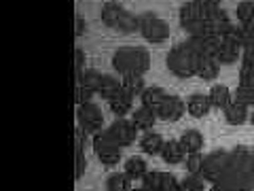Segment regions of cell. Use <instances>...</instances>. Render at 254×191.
Wrapping results in <instances>:
<instances>
[{"label": "cell", "mask_w": 254, "mask_h": 191, "mask_svg": "<svg viewBox=\"0 0 254 191\" xmlns=\"http://www.w3.org/2000/svg\"><path fill=\"white\" fill-rule=\"evenodd\" d=\"M142 187H146L148 191H172L180 187V181L170 172L153 170L146 172V177L142 179Z\"/></svg>", "instance_id": "cell-8"}, {"label": "cell", "mask_w": 254, "mask_h": 191, "mask_svg": "<svg viewBox=\"0 0 254 191\" xmlns=\"http://www.w3.org/2000/svg\"><path fill=\"white\" fill-rule=\"evenodd\" d=\"M190 41V45L195 47V51L199 53V55H216V51H218V45H220V36H216V34H197V36H190L189 38Z\"/></svg>", "instance_id": "cell-13"}, {"label": "cell", "mask_w": 254, "mask_h": 191, "mask_svg": "<svg viewBox=\"0 0 254 191\" xmlns=\"http://www.w3.org/2000/svg\"><path fill=\"white\" fill-rule=\"evenodd\" d=\"M123 87H121V81L115 77H110V75H102V83H100V90H98V96H102L106 102L113 98V96H117L119 92H121Z\"/></svg>", "instance_id": "cell-26"}, {"label": "cell", "mask_w": 254, "mask_h": 191, "mask_svg": "<svg viewBox=\"0 0 254 191\" xmlns=\"http://www.w3.org/2000/svg\"><path fill=\"white\" fill-rule=\"evenodd\" d=\"M208 98H210L212 108L225 110L233 102V94H231V90H229L227 85H212V90L208 92Z\"/></svg>", "instance_id": "cell-14"}, {"label": "cell", "mask_w": 254, "mask_h": 191, "mask_svg": "<svg viewBox=\"0 0 254 191\" xmlns=\"http://www.w3.org/2000/svg\"><path fill=\"white\" fill-rule=\"evenodd\" d=\"M93 94H95V92H91L89 87H85V85H81V83H76V90H74V102H76L78 106H81V104H87V102H91Z\"/></svg>", "instance_id": "cell-36"}, {"label": "cell", "mask_w": 254, "mask_h": 191, "mask_svg": "<svg viewBox=\"0 0 254 191\" xmlns=\"http://www.w3.org/2000/svg\"><path fill=\"white\" fill-rule=\"evenodd\" d=\"M185 110H187V104L182 102V98H178V96H174L170 94L168 96V100H165V104L163 108L159 110V119H163V121H178V119L185 115Z\"/></svg>", "instance_id": "cell-12"}, {"label": "cell", "mask_w": 254, "mask_h": 191, "mask_svg": "<svg viewBox=\"0 0 254 191\" xmlns=\"http://www.w3.org/2000/svg\"><path fill=\"white\" fill-rule=\"evenodd\" d=\"M163 145H165V140L161 134H157V132H144V136L140 138V149L144 151L146 155H161Z\"/></svg>", "instance_id": "cell-20"}, {"label": "cell", "mask_w": 254, "mask_h": 191, "mask_svg": "<svg viewBox=\"0 0 254 191\" xmlns=\"http://www.w3.org/2000/svg\"><path fill=\"white\" fill-rule=\"evenodd\" d=\"M121 87H123V92L125 94H129L131 98H136V96H142L146 90V85H144V77L142 75H125L121 79Z\"/></svg>", "instance_id": "cell-23"}, {"label": "cell", "mask_w": 254, "mask_h": 191, "mask_svg": "<svg viewBox=\"0 0 254 191\" xmlns=\"http://www.w3.org/2000/svg\"><path fill=\"white\" fill-rule=\"evenodd\" d=\"M210 98H208V94H193V96H189V100H187V110L193 117H205L210 113Z\"/></svg>", "instance_id": "cell-15"}, {"label": "cell", "mask_w": 254, "mask_h": 191, "mask_svg": "<svg viewBox=\"0 0 254 191\" xmlns=\"http://www.w3.org/2000/svg\"><path fill=\"white\" fill-rule=\"evenodd\" d=\"M237 43L242 49H248L254 45V23H240L237 26Z\"/></svg>", "instance_id": "cell-29"}, {"label": "cell", "mask_w": 254, "mask_h": 191, "mask_svg": "<svg viewBox=\"0 0 254 191\" xmlns=\"http://www.w3.org/2000/svg\"><path fill=\"white\" fill-rule=\"evenodd\" d=\"M78 83L85 85V87H89L91 92L98 94V90H100V83H102V73H98V70H93V68L85 70V75H83V79H81V81H78Z\"/></svg>", "instance_id": "cell-32"}, {"label": "cell", "mask_w": 254, "mask_h": 191, "mask_svg": "<svg viewBox=\"0 0 254 191\" xmlns=\"http://www.w3.org/2000/svg\"><path fill=\"white\" fill-rule=\"evenodd\" d=\"M117 32H121V34H133V32H140V21H138V15H133L129 11H123L121 19L117 23Z\"/></svg>", "instance_id": "cell-28"}, {"label": "cell", "mask_w": 254, "mask_h": 191, "mask_svg": "<svg viewBox=\"0 0 254 191\" xmlns=\"http://www.w3.org/2000/svg\"><path fill=\"white\" fill-rule=\"evenodd\" d=\"M233 100L240 102V104H244V106H254V87L237 85V90L233 92Z\"/></svg>", "instance_id": "cell-30"}, {"label": "cell", "mask_w": 254, "mask_h": 191, "mask_svg": "<svg viewBox=\"0 0 254 191\" xmlns=\"http://www.w3.org/2000/svg\"><path fill=\"white\" fill-rule=\"evenodd\" d=\"M180 191H203V179L199 174H189L180 181Z\"/></svg>", "instance_id": "cell-33"}, {"label": "cell", "mask_w": 254, "mask_h": 191, "mask_svg": "<svg viewBox=\"0 0 254 191\" xmlns=\"http://www.w3.org/2000/svg\"><path fill=\"white\" fill-rule=\"evenodd\" d=\"M131 104H133V98L129 94H125L123 90L108 100V106L117 117H125L127 113H131Z\"/></svg>", "instance_id": "cell-21"}, {"label": "cell", "mask_w": 254, "mask_h": 191, "mask_svg": "<svg viewBox=\"0 0 254 191\" xmlns=\"http://www.w3.org/2000/svg\"><path fill=\"white\" fill-rule=\"evenodd\" d=\"M180 145L185 149V153H199L203 149V136L199 130H187L185 134L180 136Z\"/></svg>", "instance_id": "cell-22"}, {"label": "cell", "mask_w": 254, "mask_h": 191, "mask_svg": "<svg viewBox=\"0 0 254 191\" xmlns=\"http://www.w3.org/2000/svg\"><path fill=\"white\" fill-rule=\"evenodd\" d=\"M250 121H252V125H254V113H252V115H250Z\"/></svg>", "instance_id": "cell-43"}, {"label": "cell", "mask_w": 254, "mask_h": 191, "mask_svg": "<svg viewBox=\"0 0 254 191\" xmlns=\"http://www.w3.org/2000/svg\"><path fill=\"white\" fill-rule=\"evenodd\" d=\"M140 21V34L148 43H165L170 38V26L153 11H144L138 15Z\"/></svg>", "instance_id": "cell-4"}, {"label": "cell", "mask_w": 254, "mask_h": 191, "mask_svg": "<svg viewBox=\"0 0 254 191\" xmlns=\"http://www.w3.org/2000/svg\"><path fill=\"white\" fill-rule=\"evenodd\" d=\"M237 19L240 23H254V0H242L237 4Z\"/></svg>", "instance_id": "cell-31"}, {"label": "cell", "mask_w": 254, "mask_h": 191, "mask_svg": "<svg viewBox=\"0 0 254 191\" xmlns=\"http://www.w3.org/2000/svg\"><path fill=\"white\" fill-rule=\"evenodd\" d=\"M201 166H203V155H201V151H199V153H189V155H187L185 168H187L189 174H199V177H201Z\"/></svg>", "instance_id": "cell-34"}, {"label": "cell", "mask_w": 254, "mask_h": 191, "mask_svg": "<svg viewBox=\"0 0 254 191\" xmlns=\"http://www.w3.org/2000/svg\"><path fill=\"white\" fill-rule=\"evenodd\" d=\"M210 191H235V187L231 185V183H227V181H218V183H212Z\"/></svg>", "instance_id": "cell-39"}, {"label": "cell", "mask_w": 254, "mask_h": 191, "mask_svg": "<svg viewBox=\"0 0 254 191\" xmlns=\"http://www.w3.org/2000/svg\"><path fill=\"white\" fill-rule=\"evenodd\" d=\"M240 53H242V47L237 41H233V38H220V45L214 60L222 64V66H231V64L240 60Z\"/></svg>", "instance_id": "cell-10"}, {"label": "cell", "mask_w": 254, "mask_h": 191, "mask_svg": "<svg viewBox=\"0 0 254 191\" xmlns=\"http://www.w3.org/2000/svg\"><path fill=\"white\" fill-rule=\"evenodd\" d=\"M110 136H113L121 147H129L133 140H136V134H138V127L133 125L131 121H127L123 117H117V121L110 123V127L106 130Z\"/></svg>", "instance_id": "cell-9"}, {"label": "cell", "mask_w": 254, "mask_h": 191, "mask_svg": "<svg viewBox=\"0 0 254 191\" xmlns=\"http://www.w3.org/2000/svg\"><path fill=\"white\" fill-rule=\"evenodd\" d=\"M180 26L189 32V36L208 34V26H205V19H203V15L195 0L185 2L180 6Z\"/></svg>", "instance_id": "cell-5"}, {"label": "cell", "mask_w": 254, "mask_h": 191, "mask_svg": "<svg viewBox=\"0 0 254 191\" xmlns=\"http://www.w3.org/2000/svg\"><path fill=\"white\" fill-rule=\"evenodd\" d=\"M197 62H199V53L195 51V47L190 41H182L174 45L168 53V68L172 75L180 79H189L197 75Z\"/></svg>", "instance_id": "cell-2"}, {"label": "cell", "mask_w": 254, "mask_h": 191, "mask_svg": "<svg viewBox=\"0 0 254 191\" xmlns=\"http://www.w3.org/2000/svg\"><path fill=\"white\" fill-rule=\"evenodd\" d=\"M123 6L119 4V2H113V0H108V2L102 4V11H100V17H102V23L108 28H117V23L119 19H121V15H123Z\"/></svg>", "instance_id": "cell-18"}, {"label": "cell", "mask_w": 254, "mask_h": 191, "mask_svg": "<svg viewBox=\"0 0 254 191\" xmlns=\"http://www.w3.org/2000/svg\"><path fill=\"white\" fill-rule=\"evenodd\" d=\"M225 119H227V123H231V125H242L248 121V106H244L240 104V102H231L227 108H225Z\"/></svg>", "instance_id": "cell-24"}, {"label": "cell", "mask_w": 254, "mask_h": 191, "mask_svg": "<svg viewBox=\"0 0 254 191\" xmlns=\"http://www.w3.org/2000/svg\"><path fill=\"white\" fill-rule=\"evenodd\" d=\"M168 92L163 90V87H157V85H153V87H146L144 90V94L140 96L142 98V106H146V108H150L155 115H159V110L163 108V104H165V100H168Z\"/></svg>", "instance_id": "cell-11"}, {"label": "cell", "mask_w": 254, "mask_h": 191, "mask_svg": "<svg viewBox=\"0 0 254 191\" xmlns=\"http://www.w3.org/2000/svg\"><path fill=\"white\" fill-rule=\"evenodd\" d=\"M203 2H210V4H220V0H203Z\"/></svg>", "instance_id": "cell-41"}, {"label": "cell", "mask_w": 254, "mask_h": 191, "mask_svg": "<svg viewBox=\"0 0 254 191\" xmlns=\"http://www.w3.org/2000/svg\"><path fill=\"white\" fill-rule=\"evenodd\" d=\"M252 151H254V149H252Z\"/></svg>", "instance_id": "cell-44"}, {"label": "cell", "mask_w": 254, "mask_h": 191, "mask_svg": "<svg viewBox=\"0 0 254 191\" xmlns=\"http://www.w3.org/2000/svg\"><path fill=\"white\" fill-rule=\"evenodd\" d=\"M185 149H182L180 140H165V145L161 149V157L165 164L170 166H176V164H182L185 162Z\"/></svg>", "instance_id": "cell-17"}, {"label": "cell", "mask_w": 254, "mask_h": 191, "mask_svg": "<svg viewBox=\"0 0 254 191\" xmlns=\"http://www.w3.org/2000/svg\"><path fill=\"white\" fill-rule=\"evenodd\" d=\"M85 30H87L85 19L81 17V15H76V17H74V34H76V36H83Z\"/></svg>", "instance_id": "cell-38"}, {"label": "cell", "mask_w": 254, "mask_h": 191, "mask_svg": "<svg viewBox=\"0 0 254 191\" xmlns=\"http://www.w3.org/2000/svg\"><path fill=\"white\" fill-rule=\"evenodd\" d=\"M131 191H148L146 187H140V189H131Z\"/></svg>", "instance_id": "cell-42"}, {"label": "cell", "mask_w": 254, "mask_h": 191, "mask_svg": "<svg viewBox=\"0 0 254 191\" xmlns=\"http://www.w3.org/2000/svg\"><path fill=\"white\" fill-rule=\"evenodd\" d=\"M74 68H76V83L83 79V75H85V53H83V49H74Z\"/></svg>", "instance_id": "cell-37"}, {"label": "cell", "mask_w": 254, "mask_h": 191, "mask_svg": "<svg viewBox=\"0 0 254 191\" xmlns=\"http://www.w3.org/2000/svg\"><path fill=\"white\" fill-rule=\"evenodd\" d=\"M74 179L78 181L85 174V168H87V159H85V151L83 147H74Z\"/></svg>", "instance_id": "cell-35"}, {"label": "cell", "mask_w": 254, "mask_h": 191, "mask_svg": "<svg viewBox=\"0 0 254 191\" xmlns=\"http://www.w3.org/2000/svg\"><path fill=\"white\" fill-rule=\"evenodd\" d=\"M157 119L159 117L150 108H146V106H140V108H136L131 113V123L138 127V132H150Z\"/></svg>", "instance_id": "cell-16"}, {"label": "cell", "mask_w": 254, "mask_h": 191, "mask_svg": "<svg viewBox=\"0 0 254 191\" xmlns=\"http://www.w3.org/2000/svg\"><path fill=\"white\" fill-rule=\"evenodd\" d=\"M218 68L220 64L212 58V55H199V62H197V77L203 79V81H214L218 77Z\"/></svg>", "instance_id": "cell-19"}, {"label": "cell", "mask_w": 254, "mask_h": 191, "mask_svg": "<svg viewBox=\"0 0 254 191\" xmlns=\"http://www.w3.org/2000/svg\"><path fill=\"white\" fill-rule=\"evenodd\" d=\"M244 62L246 64H252V66H254V45L248 47V49H244Z\"/></svg>", "instance_id": "cell-40"}, {"label": "cell", "mask_w": 254, "mask_h": 191, "mask_svg": "<svg viewBox=\"0 0 254 191\" xmlns=\"http://www.w3.org/2000/svg\"><path fill=\"white\" fill-rule=\"evenodd\" d=\"M76 119H78V127L89 134V136H95L98 132L104 130V115H102V108L93 102H87V104H81L76 110Z\"/></svg>", "instance_id": "cell-7"}, {"label": "cell", "mask_w": 254, "mask_h": 191, "mask_svg": "<svg viewBox=\"0 0 254 191\" xmlns=\"http://www.w3.org/2000/svg\"><path fill=\"white\" fill-rule=\"evenodd\" d=\"M125 172H127V177H129L131 181H142L146 177V172H148V168H146V162L142 157H129L125 162Z\"/></svg>", "instance_id": "cell-25"}, {"label": "cell", "mask_w": 254, "mask_h": 191, "mask_svg": "<svg viewBox=\"0 0 254 191\" xmlns=\"http://www.w3.org/2000/svg\"><path fill=\"white\" fill-rule=\"evenodd\" d=\"M93 151H95V155H98V159L102 164L108 166V168H113V166H117L119 162H121L123 147L119 145L106 130H102L93 136Z\"/></svg>", "instance_id": "cell-3"}, {"label": "cell", "mask_w": 254, "mask_h": 191, "mask_svg": "<svg viewBox=\"0 0 254 191\" xmlns=\"http://www.w3.org/2000/svg\"><path fill=\"white\" fill-rule=\"evenodd\" d=\"M113 66L121 77L142 75L150 68V53L142 47H121L113 55Z\"/></svg>", "instance_id": "cell-1"}, {"label": "cell", "mask_w": 254, "mask_h": 191, "mask_svg": "<svg viewBox=\"0 0 254 191\" xmlns=\"http://www.w3.org/2000/svg\"><path fill=\"white\" fill-rule=\"evenodd\" d=\"M108 191H131V179L127 177V172H113L106 181Z\"/></svg>", "instance_id": "cell-27"}, {"label": "cell", "mask_w": 254, "mask_h": 191, "mask_svg": "<svg viewBox=\"0 0 254 191\" xmlns=\"http://www.w3.org/2000/svg\"><path fill=\"white\" fill-rule=\"evenodd\" d=\"M229 168V151H212L203 157L201 179L210 183H218Z\"/></svg>", "instance_id": "cell-6"}]
</instances>
